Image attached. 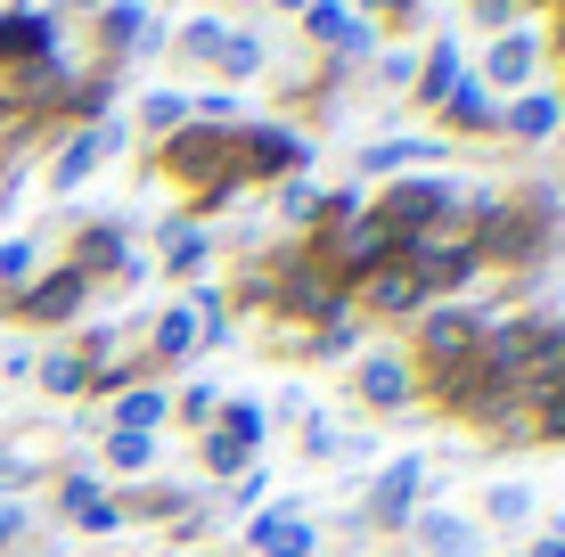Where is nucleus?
Returning <instances> with one entry per match:
<instances>
[{"instance_id":"f03ea898","label":"nucleus","mask_w":565,"mask_h":557,"mask_svg":"<svg viewBox=\"0 0 565 557\" xmlns=\"http://www.w3.org/2000/svg\"><path fill=\"white\" fill-rule=\"evenodd\" d=\"M385 246H394V229H385V222H353V229L337 238V255L353 263V271H377V263H385Z\"/></svg>"},{"instance_id":"9b49d317","label":"nucleus","mask_w":565,"mask_h":557,"mask_svg":"<svg viewBox=\"0 0 565 557\" xmlns=\"http://www.w3.org/2000/svg\"><path fill=\"white\" fill-rule=\"evenodd\" d=\"M509 131H524V140L557 131V99H524V107H509Z\"/></svg>"},{"instance_id":"aec40b11","label":"nucleus","mask_w":565,"mask_h":557,"mask_svg":"<svg viewBox=\"0 0 565 557\" xmlns=\"http://www.w3.org/2000/svg\"><path fill=\"white\" fill-rule=\"evenodd\" d=\"M524 508H533V501H524V492H516V484H500V492H492V516H509V525H516V516H524Z\"/></svg>"},{"instance_id":"20e7f679","label":"nucleus","mask_w":565,"mask_h":557,"mask_svg":"<svg viewBox=\"0 0 565 557\" xmlns=\"http://www.w3.org/2000/svg\"><path fill=\"white\" fill-rule=\"evenodd\" d=\"M74 303H83V271H57L50 287H33V296H25V312L33 320H66Z\"/></svg>"},{"instance_id":"dca6fc26","label":"nucleus","mask_w":565,"mask_h":557,"mask_svg":"<svg viewBox=\"0 0 565 557\" xmlns=\"http://www.w3.org/2000/svg\"><path fill=\"white\" fill-rule=\"evenodd\" d=\"M426 542H435V549H451V557H459V549H467V533L451 525V516H426Z\"/></svg>"},{"instance_id":"f3484780","label":"nucleus","mask_w":565,"mask_h":557,"mask_svg":"<svg viewBox=\"0 0 565 557\" xmlns=\"http://www.w3.org/2000/svg\"><path fill=\"white\" fill-rule=\"evenodd\" d=\"M115 255H124V238H115V229H90V238H83V263H115Z\"/></svg>"},{"instance_id":"b1692460","label":"nucleus","mask_w":565,"mask_h":557,"mask_svg":"<svg viewBox=\"0 0 565 557\" xmlns=\"http://www.w3.org/2000/svg\"><path fill=\"white\" fill-rule=\"evenodd\" d=\"M394 9H418V0H394Z\"/></svg>"},{"instance_id":"f8f14e48","label":"nucleus","mask_w":565,"mask_h":557,"mask_svg":"<svg viewBox=\"0 0 565 557\" xmlns=\"http://www.w3.org/2000/svg\"><path fill=\"white\" fill-rule=\"evenodd\" d=\"M156 410H164V394H148V386H140V394H124V435H148V427H156Z\"/></svg>"},{"instance_id":"423d86ee","label":"nucleus","mask_w":565,"mask_h":557,"mask_svg":"<svg viewBox=\"0 0 565 557\" xmlns=\"http://www.w3.org/2000/svg\"><path fill=\"white\" fill-rule=\"evenodd\" d=\"M377 303H385V312H411V303H426V279H418V271H402V263H385Z\"/></svg>"},{"instance_id":"a211bd4d","label":"nucleus","mask_w":565,"mask_h":557,"mask_svg":"<svg viewBox=\"0 0 565 557\" xmlns=\"http://www.w3.org/2000/svg\"><path fill=\"white\" fill-rule=\"evenodd\" d=\"M451 115H459V124H483V115H492V99H483V90H451Z\"/></svg>"},{"instance_id":"4be33fe9","label":"nucleus","mask_w":565,"mask_h":557,"mask_svg":"<svg viewBox=\"0 0 565 557\" xmlns=\"http://www.w3.org/2000/svg\"><path fill=\"white\" fill-rule=\"evenodd\" d=\"M17 533H25V516H17V508H0V549H9Z\"/></svg>"},{"instance_id":"7ed1b4c3","label":"nucleus","mask_w":565,"mask_h":557,"mask_svg":"<svg viewBox=\"0 0 565 557\" xmlns=\"http://www.w3.org/2000/svg\"><path fill=\"white\" fill-rule=\"evenodd\" d=\"M361 394L377 401V410H394V401L411 394V369H402L394 353H377V361H369V369H361Z\"/></svg>"},{"instance_id":"4468645a","label":"nucleus","mask_w":565,"mask_h":557,"mask_svg":"<svg viewBox=\"0 0 565 557\" xmlns=\"http://www.w3.org/2000/svg\"><path fill=\"white\" fill-rule=\"evenodd\" d=\"M222 66H230V83H246V74L263 66V50H255V42H230V50H222Z\"/></svg>"},{"instance_id":"6e6552de","label":"nucleus","mask_w":565,"mask_h":557,"mask_svg":"<svg viewBox=\"0 0 565 557\" xmlns=\"http://www.w3.org/2000/svg\"><path fill=\"white\" fill-rule=\"evenodd\" d=\"M107 148H115V131H90V140H74V148H66V157H57V181H66V189H74V181H83V172H90V164H99V157H107Z\"/></svg>"},{"instance_id":"1a4fd4ad","label":"nucleus","mask_w":565,"mask_h":557,"mask_svg":"<svg viewBox=\"0 0 565 557\" xmlns=\"http://www.w3.org/2000/svg\"><path fill=\"white\" fill-rule=\"evenodd\" d=\"M411 501H418V459H402V468L377 484V516H402Z\"/></svg>"},{"instance_id":"5701e85b","label":"nucleus","mask_w":565,"mask_h":557,"mask_svg":"<svg viewBox=\"0 0 565 557\" xmlns=\"http://www.w3.org/2000/svg\"><path fill=\"white\" fill-rule=\"evenodd\" d=\"M17 475H25V468H17V459H0V484H17Z\"/></svg>"},{"instance_id":"39448f33","label":"nucleus","mask_w":565,"mask_h":557,"mask_svg":"<svg viewBox=\"0 0 565 557\" xmlns=\"http://www.w3.org/2000/svg\"><path fill=\"white\" fill-rule=\"evenodd\" d=\"M255 542H263L270 557H311V525H303V516H263Z\"/></svg>"},{"instance_id":"2eb2a0df","label":"nucleus","mask_w":565,"mask_h":557,"mask_svg":"<svg viewBox=\"0 0 565 557\" xmlns=\"http://www.w3.org/2000/svg\"><path fill=\"white\" fill-rule=\"evenodd\" d=\"M42 377H50V394H74V386H83V361H66V353H57Z\"/></svg>"},{"instance_id":"412c9836","label":"nucleus","mask_w":565,"mask_h":557,"mask_svg":"<svg viewBox=\"0 0 565 557\" xmlns=\"http://www.w3.org/2000/svg\"><path fill=\"white\" fill-rule=\"evenodd\" d=\"M476 17H483V25H509V17H516V0H483Z\"/></svg>"},{"instance_id":"6ab92c4d","label":"nucleus","mask_w":565,"mask_h":557,"mask_svg":"<svg viewBox=\"0 0 565 557\" xmlns=\"http://www.w3.org/2000/svg\"><path fill=\"white\" fill-rule=\"evenodd\" d=\"M115 468H148V435H115Z\"/></svg>"},{"instance_id":"0eeeda50","label":"nucleus","mask_w":565,"mask_h":557,"mask_svg":"<svg viewBox=\"0 0 565 557\" xmlns=\"http://www.w3.org/2000/svg\"><path fill=\"white\" fill-rule=\"evenodd\" d=\"M533 50H541L533 33H509V42L492 50V83H524V74H533Z\"/></svg>"},{"instance_id":"f257e3e1","label":"nucleus","mask_w":565,"mask_h":557,"mask_svg":"<svg viewBox=\"0 0 565 557\" xmlns=\"http://www.w3.org/2000/svg\"><path fill=\"white\" fill-rule=\"evenodd\" d=\"M443 205H451V197H443V189L411 181V189H394V197H385V229H394V238H402V229H426V222L443 214Z\"/></svg>"},{"instance_id":"9d476101","label":"nucleus","mask_w":565,"mask_h":557,"mask_svg":"<svg viewBox=\"0 0 565 557\" xmlns=\"http://www.w3.org/2000/svg\"><path fill=\"white\" fill-rule=\"evenodd\" d=\"M255 164H263V172L303 164V140H296V131H255Z\"/></svg>"},{"instance_id":"ddd939ff","label":"nucleus","mask_w":565,"mask_h":557,"mask_svg":"<svg viewBox=\"0 0 565 557\" xmlns=\"http://www.w3.org/2000/svg\"><path fill=\"white\" fill-rule=\"evenodd\" d=\"M189 344H198V312H172L164 336H156V353H189Z\"/></svg>"}]
</instances>
